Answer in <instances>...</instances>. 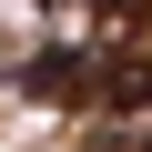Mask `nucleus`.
<instances>
[{
  "label": "nucleus",
  "mask_w": 152,
  "mask_h": 152,
  "mask_svg": "<svg viewBox=\"0 0 152 152\" xmlns=\"http://www.w3.org/2000/svg\"><path fill=\"white\" fill-rule=\"evenodd\" d=\"M31 91L102 112V102H112V61H102V51H41V61H31Z\"/></svg>",
  "instance_id": "nucleus-1"
},
{
  "label": "nucleus",
  "mask_w": 152,
  "mask_h": 152,
  "mask_svg": "<svg viewBox=\"0 0 152 152\" xmlns=\"http://www.w3.org/2000/svg\"><path fill=\"white\" fill-rule=\"evenodd\" d=\"M81 10H91V31H102V41H132V31L152 20V0H81Z\"/></svg>",
  "instance_id": "nucleus-2"
}]
</instances>
